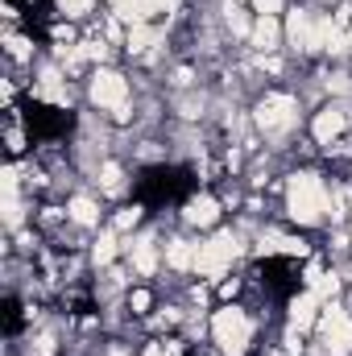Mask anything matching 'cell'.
Masks as SVG:
<instances>
[{"label":"cell","mask_w":352,"mask_h":356,"mask_svg":"<svg viewBox=\"0 0 352 356\" xmlns=\"http://www.w3.org/2000/svg\"><path fill=\"white\" fill-rule=\"evenodd\" d=\"M286 207H290L294 224H303V228L319 224L323 211H328V186H323V178L311 175V170L294 175L290 178V186H286Z\"/></svg>","instance_id":"obj_1"},{"label":"cell","mask_w":352,"mask_h":356,"mask_svg":"<svg viewBox=\"0 0 352 356\" xmlns=\"http://www.w3.org/2000/svg\"><path fill=\"white\" fill-rule=\"evenodd\" d=\"M211 336H216L224 356H245L249 344H253V323H249V315L241 307H224L211 319Z\"/></svg>","instance_id":"obj_2"},{"label":"cell","mask_w":352,"mask_h":356,"mask_svg":"<svg viewBox=\"0 0 352 356\" xmlns=\"http://www.w3.org/2000/svg\"><path fill=\"white\" fill-rule=\"evenodd\" d=\"M257 129L269 133V137H278V133H290L294 129V120H298V104H294V95H282V91H273V95H265L262 104H257Z\"/></svg>","instance_id":"obj_3"},{"label":"cell","mask_w":352,"mask_h":356,"mask_svg":"<svg viewBox=\"0 0 352 356\" xmlns=\"http://www.w3.org/2000/svg\"><path fill=\"white\" fill-rule=\"evenodd\" d=\"M237 257H241V241H237L232 232H220L216 241H207V245H199V249H195V269H199V273H207V277H220V273L232 266Z\"/></svg>","instance_id":"obj_4"},{"label":"cell","mask_w":352,"mask_h":356,"mask_svg":"<svg viewBox=\"0 0 352 356\" xmlns=\"http://www.w3.org/2000/svg\"><path fill=\"white\" fill-rule=\"evenodd\" d=\"M91 99L99 108H112L116 116H129V83L116 71H95L91 75Z\"/></svg>","instance_id":"obj_5"},{"label":"cell","mask_w":352,"mask_h":356,"mask_svg":"<svg viewBox=\"0 0 352 356\" xmlns=\"http://www.w3.org/2000/svg\"><path fill=\"white\" fill-rule=\"evenodd\" d=\"M319 327H323V340H328V356L352 353V319L340 307H328L323 319H319Z\"/></svg>","instance_id":"obj_6"},{"label":"cell","mask_w":352,"mask_h":356,"mask_svg":"<svg viewBox=\"0 0 352 356\" xmlns=\"http://www.w3.org/2000/svg\"><path fill=\"white\" fill-rule=\"evenodd\" d=\"M344 124H349V116H344V108H336V104H328L319 116H315V124H311V133H315V141L319 145H336L340 141V133H344Z\"/></svg>","instance_id":"obj_7"},{"label":"cell","mask_w":352,"mask_h":356,"mask_svg":"<svg viewBox=\"0 0 352 356\" xmlns=\"http://www.w3.org/2000/svg\"><path fill=\"white\" fill-rule=\"evenodd\" d=\"M319 294L315 290H303L294 302H290V323H294V332H307L311 323H315V311H319Z\"/></svg>","instance_id":"obj_8"},{"label":"cell","mask_w":352,"mask_h":356,"mask_svg":"<svg viewBox=\"0 0 352 356\" xmlns=\"http://www.w3.org/2000/svg\"><path fill=\"white\" fill-rule=\"evenodd\" d=\"M129 50L133 54H145V50H154L158 42H162V29L158 25H150V21H137V25H129Z\"/></svg>","instance_id":"obj_9"},{"label":"cell","mask_w":352,"mask_h":356,"mask_svg":"<svg viewBox=\"0 0 352 356\" xmlns=\"http://www.w3.org/2000/svg\"><path fill=\"white\" fill-rule=\"evenodd\" d=\"M186 220H191V224H199V228H211V224L220 220V203H216L211 195H199V199H191V203H186Z\"/></svg>","instance_id":"obj_10"},{"label":"cell","mask_w":352,"mask_h":356,"mask_svg":"<svg viewBox=\"0 0 352 356\" xmlns=\"http://www.w3.org/2000/svg\"><path fill=\"white\" fill-rule=\"evenodd\" d=\"M129 253H133V269H137V273H145V277H150V273L158 269V245H154L150 236L133 241V245H129Z\"/></svg>","instance_id":"obj_11"},{"label":"cell","mask_w":352,"mask_h":356,"mask_svg":"<svg viewBox=\"0 0 352 356\" xmlns=\"http://www.w3.org/2000/svg\"><path fill=\"white\" fill-rule=\"evenodd\" d=\"M4 224H21V195H17V170H4Z\"/></svg>","instance_id":"obj_12"},{"label":"cell","mask_w":352,"mask_h":356,"mask_svg":"<svg viewBox=\"0 0 352 356\" xmlns=\"http://www.w3.org/2000/svg\"><path fill=\"white\" fill-rule=\"evenodd\" d=\"M278 38H282L278 17H262V21L253 25V33H249V42H253L257 50H273V46H278Z\"/></svg>","instance_id":"obj_13"},{"label":"cell","mask_w":352,"mask_h":356,"mask_svg":"<svg viewBox=\"0 0 352 356\" xmlns=\"http://www.w3.org/2000/svg\"><path fill=\"white\" fill-rule=\"evenodd\" d=\"M99 191H104V195H120V191H125V170H120L116 162H104V166H99Z\"/></svg>","instance_id":"obj_14"},{"label":"cell","mask_w":352,"mask_h":356,"mask_svg":"<svg viewBox=\"0 0 352 356\" xmlns=\"http://www.w3.org/2000/svg\"><path fill=\"white\" fill-rule=\"evenodd\" d=\"M71 220H75V224H83V228H95V224H99V207H95L91 199L79 195V199H71Z\"/></svg>","instance_id":"obj_15"},{"label":"cell","mask_w":352,"mask_h":356,"mask_svg":"<svg viewBox=\"0 0 352 356\" xmlns=\"http://www.w3.org/2000/svg\"><path fill=\"white\" fill-rule=\"evenodd\" d=\"M166 261L175 269H195V249H191L186 241H170V245H166Z\"/></svg>","instance_id":"obj_16"},{"label":"cell","mask_w":352,"mask_h":356,"mask_svg":"<svg viewBox=\"0 0 352 356\" xmlns=\"http://www.w3.org/2000/svg\"><path fill=\"white\" fill-rule=\"evenodd\" d=\"M38 95H42V99H54V104H67V88L58 83L54 71H46V79L38 83Z\"/></svg>","instance_id":"obj_17"},{"label":"cell","mask_w":352,"mask_h":356,"mask_svg":"<svg viewBox=\"0 0 352 356\" xmlns=\"http://www.w3.org/2000/svg\"><path fill=\"white\" fill-rule=\"evenodd\" d=\"M224 21H228V29H232L237 38H249V33H253V25H249V17H245V13H241L237 4H228V17H224Z\"/></svg>","instance_id":"obj_18"},{"label":"cell","mask_w":352,"mask_h":356,"mask_svg":"<svg viewBox=\"0 0 352 356\" xmlns=\"http://www.w3.org/2000/svg\"><path fill=\"white\" fill-rule=\"evenodd\" d=\"M54 4H58L63 17H88L91 8H95V0H54Z\"/></svg>","instance_id":"obj_19"},{"label":"cell","mask_w":352,"mask_h":356,"mask_svg":"<svg viewBox=\"0 0 352 356\" xmlns=\"http://www.w3.org/2000/svg\"><path fill=\"white\" fill-rule=\"evenodd\" d=\"M112 257H116V236H112V232H104V236H99V245H95V266H108Z\"/></svg>","instance_id":"obj_20"},{"label":"cell","mask_w":352,"mask_h":356,"mask_svg":"<svg viewBox=\"0 0 352 356\" xmlns=\"http://www.w3.org/2000/svg\"><path fill=\"white\" fill-rule=\"evenodd\" d=\"M137 220H141V207H125V211L116 216V232H129V228H137Z\"/></svg>","instance_id":"obj_21"},{"label":"cell","mask_w":352,"mask_h":356,"mask_svg":"<svg viewBox=\"0 0 352 356\" xmlns=\"http://www.w3.org/2000/svg\"><path fill=\"white\" fill-rule=\"evenodd\" d=\"M50 353H54V336H38L33 348H29V356H50Z\"/></svg>","instance_id":"obj_22"},{"label":"cell","mask_w":352,"mask_h":356,"mask_svg":"<svg viewBox=\"0 0 352 356\" xmlns=\"http://www.w3.org/2000/svg\"><path fill=\"white\" fill-rule=\"evenodd\" d=\"M253 4H257V13H262V17H273V13H282V4H286V0H253Z\"/></svg>","instance_id":"obj_23"},{"label":"cell","mask_w":352,"mask_h":356,"mask_svg":"<svg viewBox=\"0 0 352 356\" xmlns=\"http://www.w3.org/2000/svg\"><path fill=\"white\" fill-rule=\"evenodd\" d=\"M129 302H133V311H150V294H145V290H133Z\"/></svg>","instance_id":"obj_24"},{"label":"cell","mask_w":352,"mask_h":356,"mask_svg":"<svg viewBox=\"0 0 352 356\" xmlns=\"http://www.w3.org/2000/svg\"><path fill=\"white\" fill-rule=\"evenodd\" d=\"M54 42H67V46H71V42H75V33H71V25H54Z\"/></svg>","instance_id":"obj_25"},{"label":"cell","mask_w":352,"mask_h":356,"mask_svg":"<svg viewBox=\"0 0 352 356\" xmlns=\"http://www.w3.org/2000/svg\"><path fill=\"white\" fill-rule=\"evenodd\" d=\"M8 46H13V54H17V58H25V54H29V42H25V38H8Z\"/></svg>","instance_id":"obj_26"},{"label":"cell","mask_w":352,"mask_h":356,"mask_svg":"<svg viewBox=\"0 0 352 356\" xmlns=\"http://www.w3.org/2000/svg\"><path fill=\"white\" fill-rule=\"evenodd\" d=\"M141 356H170V348H166V344H150Z\"/></svg>","instance_id":"obj_27"}]
</instances>
